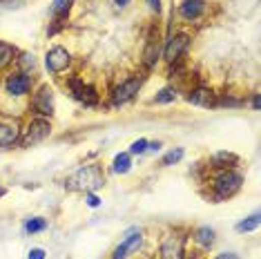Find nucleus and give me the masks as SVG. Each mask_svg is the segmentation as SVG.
<instances>
[{
	"mask_svg": "<svg viewBox=\"0 0 261 259\" xmlns=\"http://www.w3.org/2000/svg\"><path fill=\"white\" fill-rule=\"evenodd\" d=\"M105 184L103 179V172H100V166L96 163H92V166H83L81 170H76V172L67 179V186L69 190H85V192H92L100 188Z\"/></svg>",
	"mask_w": 261,
	"mask_h": 259,
	"instance_id": "1",
	"label": "nucleus"
},
{
	"mask_svg": "<svg viewBox=\"0 0 261 259\" xmlns=\"http://www.w3.org/2000/svg\"><path fill=\"white\" fill-rule=\"evenodd\" d=\"M243 184V176L239 172H234V170H221V172L217 174L215 179V197L217 199H228L232 197V194L239 190Z\"/></svg>",
	"mask_w": 261,
	"mask_h": 259,
	"instance_id": "2",
	"label": "nucleus"
},
{
	"mask_svg": "<svg viewBox=\"0 0 261 259\" xmlns=\"http://www.w3.org/2000/svg\"><path fill=\"white\" fill-rule=\"evenodd\" d=\"M32 108L38 116H43V119L54 114V92H51L49 85H40L36 90V94H34V98H32Z\"/></svg>",
	"mask_w": 261,
	"mask_h": 259,
	"instance_id": "3",
	"label": "nucleus"
},
{
	"mask_svg": "<svg viewBox=\"0 0 261 259\" xmlns=\"http://www.w3.org/2000/svg\"><path fill=\"white\" fill-rule=\"evenodd\" d=\"M51 134V123L47 119H34L32 123L27 125V132H25V139H22V145L29 148V145H36L40 141H45L47 137Z\"/></svg>",
	"mask_w": 261,
	"mask_h": 259,
	"instance_id": "4",
	"label": "nucleus"
},
{
	"mask_svg": "<svg viewBox=\"0 0 261 259\" xmlns=\"http://www.w3.org/2000/svg\"><path fill=\"white\" fill-rule=\"evenodd\" d=\"M69 63H72V56H69V51L65 49V47H51L45 56V67L49 69L51 74L65 72V69L69 67Z\"/></svg>",
	"mask_w": 261,
	"mask_h": 259,
	"instance_id": "5",
	"label": "nucleus"
},
{
	"mask_svg": "<svg viewBox=\"0 0 261 259\" xmlns=\"http://www.w3.org/2000/svg\"><path fill=\"white\" fill-rule=\"evenodd\" d=\"M141 85H143V79H141V76H134V79H127L125 83H121L114 90V94H112V101H114V105H123V103L132 101L136 94H139Z\"/></svg>",
	"mask_w": 261,
	"mask_h": 259,
	"instance_id": "6",
	"label": "nucleus"
},
{
	"mask_svg": "<svg viewBox=\"0 0 261 259\" xmlns=\"http://www.w3.org/2000/svg\"><path fill=\"white\" fill-rule=\"evenodd\" d=\"M188 47H190V36H188V34H179V36H174V38L168 40L165 51H163V58L170 65L176 63V61H181V56L188 51Z\"/></svg>",
	"mask_w": 261,
	"mask_h": 259,
	"instance_id": "7",
	"label": "nucleus"
},
{
	"mask_svg": "<svg viewBox=\"0 0 261 259\" xmlns=\"http://www.w3.org/2000/svg\"><path fill=\"white\" fill-rule=\"evenodd\" d=\"M5 90L11 96H25V94L32 90V79L25 74V72H16V74H9L7 81H5Z\"/></svg>",
	"mask_w": 261,
	"mask_h": 259,
	"instance_id": "8",
	"label": "nucleus"
},
{
	"mask_svg": "<svg viewBox=\"0 0 261 259\" xmlns=\"http://www.w3.org/2000/svg\"><path fill=\"white\" fill-rule=\"evenodd\" d=\"M161 259H183V237H165L161 241Z\"/></svg>",
	"mask_w": 261,
	"mask_h": 259,
	"instance_id": "9",
	"label": "nucleus"
},
{
	"mask_svg": "<svg viewBox=\"0 0 261 259\" xmlns=\"http://www.w3.org/2000/svg\"><path fill=\"white\" fill-rule=\"evenodd\" d=\"M69 87H72L74 98H79V101H83L85 105H94V103H96V92H94V87L85 85L81 79H72V81H69Z\"/></svg>",
	"mask_w": 261,
	"mask_h": 259,
	"instance_id": "10",
	"label": "nucleus"
},
{
	"mask_svg": "<svg viewBox=\"0 0 261 259\" xmlns=\"http://www.w3.org/2000/svg\"><path fill=\"white\" fill-rule=\"evenodd\" d=\"M141 244H143V237H141V232H129L127 237L123 239V244L114 250V257H112V259H125L129 252H136V250H139Z\"/></svg>",
	"mask_w": 261,
	"mask_h": 259,
	"instance_id": "11",
	"label": "nucleus"
},
{
	"mask_svg": "<svg viewBox=\"0 0 261 259\" xmlns=\"http://www.w3.org/2000/svg\"><path fill=\"white\" fill-rule=\"evenodd\" d=\"M188 103L192 105H199V108H215L217 101H215V94L210 90H205V87H197V90H192L188 94Z\"/></svg>",
	"mask_w": 261,
	"mask_h": 259,
	"instance_id": "12",
	"label": "nucleus"
},
{
	"mask_svg": "<svg viewBox=\"0 0 261 259\" xmlns=\"http://www.w3.org/2000/svg\"><path fill=\"white\" fill-rule=\"evenodd\" d=\"M203 9H205L203 0H183L181 7H179V14L186 20H197L199 16L203 14Z\"/></svg>",
	"mask_w": 261,
	"mask_h": 259,
	"instance_id": "13",
	"label": "nucleus"
},
{
	"mask_svg": "<svg viewBox=\"0 0 261 259\" xmlns=\"http://www.w3.org/2000/svg\"><path fill=\"white\" fill-rule=\"evenodd\" d=\"M18 143V127L9 123H0V150H7Z\"/></svg>",
	"mask_w": 261,
	"mask_h": 259,
	"instance_id": "14",
	"label": "nucleus"
},
{
	"mask_svg": "<svg viewBox=\"0 0 261 259\" xmlns=\"http://www.w3.org/2000/svg\"><path fill=\"white\" fill-rule=\"evenodd\" d=\"M156 56H159V34L156 36H150V40H147V49L143 54V63L145 67H154V63H156Z\"/></svg>",
	"mask_w": 261,
	"mask_h": 259,
	"instance_id": "15",
	"label": "nucleus"
},
{
	"mask_svg": "<svg viewBox=\"0 0 261 259\" xmlns=\"http://www.w3.org/2000/svg\"><path fill=\"white\" fill-rule=\"evenodd\" d=\"M237 161H239L237 154H230V152H217V154L212 157V166L219 170H230Z\"/></svg>",
	"mask_w": 261,
	"mask_h": 259,
	"instance_id": "16",
	"label": "nucleus"
},
{
	"mask_svg": "<svg viewBox=\"0 0 261 259\" xmlns=\"http://www.w3.org/2000/svg\"><path fill=\"white\" fill-rule=\"evenodd\" d=\"M16 47L14 45H9V43H0V69H5V67H9L11 63H14V58H16Z\"/></svg>",
	"mask_w": 261,
	"mask_h": 259,
	"instance_id": "17",
	"label": "nucleus"
},
{
	"mask_svg": "<svg viewBox=\"0 0 261 259\" xmlns=\"http://www.w3.org/2000/svg\"><path fill=\"white\" fill-rule=\"evenodd\" d=\"M194 239H197L199 246H203V248H210V246L215 244V230H212V228H207V226H203V228H199V230H197Z\"/></svg>",
	"mask_w": 261,
	"mask_h": 259,
	"instance_id": "18",
	"label": "nucleus"
},
{
	"mask_svg": "<svg viewBox=\"0 0 261 259\" xmlns=\"http://www.w3.org/2000/svg\"><path fill=\"white\" fill-rule=\"evenodd\" d=\"M257 228H259V213H254L248 217V219L237 223V230L239 232H250V230H257Z\"/></svg>",
	"mask_w": 261,
	"mask_h": 259,
	"instance_id": "19",
	"label": "nucleus"
},
{
	"mask_svg": "<svg viewBox=\"0 0 261 259\" xmlns=\"http://www.w3.org/2000/svg\"><path fill=\"white\" fill-rule=\"evenodd\" d=\"M47 228V221L45 219H40V217H34V219H29L27 223H25V230L29 232V235H34V232H43Z\"/></svg>",
	"mask_w": 261,
	"mask_h": 259,
	"instance_id": "20",
	"label": "nucleus"
},
{
	"mask_svg": "<svg viewBox=\"0 0 261 259\" xmlns=\"http://www.w3.org/2000/svg\"><path fill=\"white\" fill-rule=\"evenodd\" d=\"M129 166H132V161H129V154H118L114 159V172H118V174H125L127 170H129Z\"/></svg>",
	"mask_w": 261,
	"mask_h": 259,
	"instance_id": "21",
	"label": "nucleus"
},
{
	"mask_svg": "<svg viewBox=\"0 0 261 259\" xmlns=\"http://www.w3.org/2000/svg\"><path fill=\"white\" fill-rule=\"evenodd\" d=\"M176 98V90L174 87H165V90H161L156 94V98H154V103H170Z\"/></svg>",
	"mask_w": 261,
	"mask_h": 259,
	"instance_id": "22",
	"label": "nucleus"
},
{
	"mask_svg": "<svg viewBox=\"0 0 261 259\" xmlns=\"http://www.w3.org/2000/svg\"><path fill=\"white\" fill-rule=\"evenodd\" d=\"M181 159H183V148H176V150H170L168 154L163 157L161 163H163V166H172V163H179Z\"/></svg>",
	"mask_w": 261,
	"mask_h": 259,
	"instance_id": "23",
	"label": "nucleus"
},
{
	"mask_svg": "<svg viewBox=\"0 0 261 259\" xmlns=\"http://www.w3.org/2000/svg\"><path fill=\"white\" fill-rule=\"evenodd\" d=\"M143 152H147V141L145 139L134 141L132 148H129V154H143Z\"/></svg>",
	"mask_w": 261,
	"mask_h": 259,
	"instance_id": "24",
	"label": "nucleus"
},
{
	"mask_svg": "<svg viewBox=\"0 0 261 259\" xmlns=\"http://www.w3.org/2000/svg\"><path fill=\"white\" fill-rule=\"evenodd\" d=\"M67 9V0H54L51 5V14H61V11Z\"/></svg>",
	"mask_w": 261,
	"mask_h": 259,
	"instance_id": "25",
	"label": "nucleus"
},
{
	"mask_svg": "<svg viewBox=\"0 0 261 259\" xmlns=\"http://www.w3.org/2000/svg\"><path fill=\"white\" fill-rule=\"evenodd\" d=\"M98 203H100V199L96 197V194L87 192V205H90V208H98Z\"/></svg>",
	"mask_w": 261,
	"mask_h": 259,
	"instance_id": "26",
	"label": "nucleus"
},
{
	"mask_svg": "<svg viewBox=\"0 0 261 259\" xmlns=\"http://www.w3.org/2000/svg\"><path fill=\"white\" fill-rule=\"evenodd\" d=\"M27 259H45V250L43 248H32Z\"/></svg>",
	"mask_w": 261,
	"mask_h": 259,
	"instance_id": "27",
	"label": "nucleus"
},
{
	"mask_svg": "<svg viewBox=\"0 0 261 259\" xmlns=\"http://www.w3.org/2000/svg\"><path fill=\"white\" fill-rule=\"evenodd\" d=\"M145 3L150 5V7H152L154 11H156V14H159V11H161V0H145Z\"/></svg>",
	"mask_w": 261,
	"mask_h": 259,
	"instance_id": "28",
	"label": "nucleus"
},
{
	"mask_svg": "<svg viewBox=\"0 0 261 259\" xmlns=\"http://www.w3.org/2000/svg\"><path fill=\"white\" fill-rule=\"evenodd\" d=\"M22 65H25V67H34V56L25 54V56H22Z\"/></svg>",
	"mask_w": 261,
	"mask_h": 259,
	"instance_id": "29",
	"label": "nucleus"
},
{
	"mask_svg": "<svg viewBox=\"0 0 261 259\" xmlns=\"http://www.w3.org/2000/svg\"><path fill=\"white\" fill-rule=\"evenodd\" d=\"M215 259H239V257H237L234 252H223V255H217Z\"/></svg>",
	"mask_w": 261,
	"mask_h": 259,
	"instance_id": "30",
	"label": "nucleus"
},
{
	"mask_svg": "<svg viewBox=\"0 0 261 259\" xmlns=\"http://www.w3.org/2000/svg\"><path fill=\"white\" fill-rule=\"evenodd\" d=\"M252 108H254V110H259V94H254V98H252Z\"/></svg>",
	"mask_w": 261,
	"mask_h": 259,
	"instance_id": "31",
	"label": "nucleus"
},
{
	"mask_svg": "<svg viewBox=\"0 0 261 259\" xmlns=\"http://www.w3.org/2000/svg\"><path fill=\"white\" fill-rule=\"evenodd\" d=\"M114 3H116V5H121V7H125V5L129 3V0H114Z\"/></svg>",
	"mask_w": 261,
	"mask_h": 259,
	"instance_id": "32",
	"label": "nucleus"
},
{
	"mask_svg": "<svg viewBox=\"0 0 261 259\" xmlns=\"http://www.w3.org/2000/svg\"><path fill=\"white\" fill-rule=\"evenodd\" d=\"M0 197H5V188H0Z\"/></svg>",
	"mask_w": 261,
	"mask_h": 259,
	"instance_id": "33",
	"label": "nucleus"
}]
</instances>
